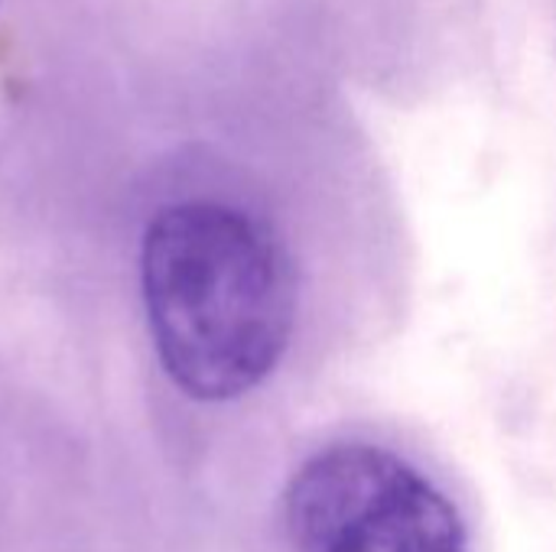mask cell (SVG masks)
<instances>
[{
  "instance_id": "cell-2",
  "label": "cell",
  "mask_w": 556,
  "mask_h": 552,
  "mask_svg": "<svg viewBox=\"0 0 556 552\" xmlns=\"http://www.w3.org/2000/svg\"><path fill=\"white\" fill-rule=\"evenodd\" d=\"M283 508L296 552H469L450 498L404 459L362 442L306 459Z\"/></svg>"
},
{
  "instance_id": "cell-1",
  "label": "cell",
  "mask_w": 556,
  "mask_h": 552,
  "mask_svg": "<svg viewBox=\"0 0 556 552\" xmlns=\"http://www.w3.org/2000/svg\"><path fill=\"white\" fill-rule=\"evenodd\" d=\"M140 296L166 377L202 403L264 384L296 319L293 267L277 234L261 218L205 198L150 218Z\"/></svg>"
}]
</instances>
